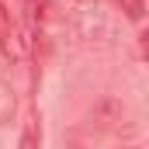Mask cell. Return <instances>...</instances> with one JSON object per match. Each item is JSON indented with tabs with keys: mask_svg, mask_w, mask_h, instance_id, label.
Masks as SVG:
<instances>
[{
	"mask_svg": "<svg viewBox=\"0 0 149 149\" xmlns=\"http://www.w3.org/2000/svg\"><path fill=\"white\" fill-rule=\"evenodd\" d=\"M3 52L10 59H24L31 52V31L28 28H3Z\"/></svg>",
	"mask_w": 149,
	"mask_h": 149,
	"instance_id": "1",
	"label": "cell"
}]
</instances>
